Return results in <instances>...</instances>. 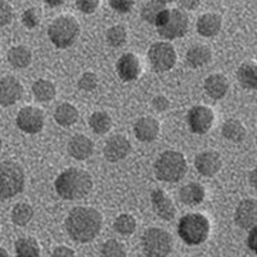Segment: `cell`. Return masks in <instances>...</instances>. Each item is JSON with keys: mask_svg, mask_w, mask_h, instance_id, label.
I'll return each instance as SVG.
<instances>
[{"mask_svg": "<svg viewBox=\"0 0 257 257\" xmlns=\"http://www.w3.org/2000/svg\"><path fill=\"white\" fill-rule=\"evenodd\" d=\"M113 228L121 235H132L137 229V220L130 213H121L114 220Z\"/></svg>", "mask_w": 257, "mask_h": 257, "instance_id": "1f68e13d", "label": "cell"}, {"mask_svg": "<svg viewBox=\"0 0 257 257\" xmlns=\"http://www.w3.org/2000/svg\"><path fill=\"white\" fill-rule=\"evenodd\" d=\"M211 225L207 217L199 212H190L179 220L178 233L188 245H199L210 235Z\"/></svg>", "mask_w": 257, "mask_h": 257, "instance_id": "3957f363", "label": "cell"}, {"mask_svg": "<svg viewBox=\"0 0 257 257\" xmlns=\"http://www.w3.org/2000/svg\"><path fill=\"white\" fill-rule=\"evenodd\" d=\"M16 257H40L41 249L35 238L25 237L17 239L15 244Z\"/></svg>", "mask_w": 257, "mask_h": 257, "instance_id": "f1b7e54d", "label": "cell"}, {"mask_svg": "<svg viewBox=\"0 0 257 257\" xmlns=\"http://www.w3.org/2000/svg\"><path fill=\"white\" fill-rule=\"evenodd\" d=\"M194 166L197 171L202 176L206 178H212L216 175L222 167L221 156L215 151H205L196 156L194 158Z\"/></svg>", "mask_w": 257, "mask_h": 257, "instance_id": "2e32d148", "label": "cell"}, {"mask_svg": "<svg viewBox=\"0 0 257 257\" xmlns=\"http://www.w3.org/2000/svg\"><path fill=\"white\" fill-rule=\"evenodd\" d=\"M135 4V0H109V6L117 13L125 15L133 9Z\"/></svg>", "mask_w": 257, "mask_h": 257, "instance_id": "f35d334b", "label": "cell"}, {"mask_svg": "<svg viewBox=\"0 0 257 257\" xmlns=\"http://www.w3.org/2000/svg\"><path fill=\"white\" fill-rule=\"evenodd\" d=\"M132 152V143L128 141L125 135H113L105 142L103 153L107 161L109 162H118L122 161Z\"/></svg>", "mask_w": 257, "mask_h": 257, "instance_id": "7c38bea8", "label": "cell"}, {"mask_svg": "<svg viewBox=\"0 0 257 257\" xmlns=\"http://www.w3.org/2000/svg\"><path fill=\"white\" fill-rule=\"evenodd\" d=\"M44 2H45V3H47L49 7H53V8H56V7L63 6L64 2H66V0H44Z\"/></svg>", "mask_w": 257, "mask_h": 257, "instance_id": "f6af8a7d", "label": "cell"}, {"mask_svg": "<svg viewBox=\"0 0 257 257\" xmlns=\"http://www.w3.org/2000/svg\"><path fill=\"white\" fill-rule=\"evenodd\" d=\"M64 225L71 239L79 243H88L95 239L100 233L103 216L96 208L79 206L70 211Z\"/></svg>", "mask_w": 257, "mask_h": 257, "instance_id": "6da1fadb", "label": "cell"}, {"mask_svg": "<svg viewBox=\"0 0 257 257\" xmlns=\"http://www.w3.org/2000/svg\"><path fill=\"white\" fill-rule=\"evenodd\" d=\"M228 90L229 81L222 73H212L205 80V91L212 99H222Z\"/></svg>", "mask_w": 257, "mask_h": 257, "instance_id": "44dd1931", "label": "cell"}, {"mask_svg": "<svg viewBox=\"0 0 257 257\" xmlns=\"http://www.w3.org/2000/svg\"><path fill=\"white\" fill-rule=\"evenodd\" d=\"M67 151L72 158L77 161L88 160L94 151V143L86 135L77 134L70 139L67 144Z\"/></svg>", "mask_w": 257, "mask_h": 257, "instance_id": "d6986e66", "label": "cell"}, {"mask_svg": "<svg viewBox=\"0 0 257 257\" xmlns=\"http://www.w3.org/2000/svg\"><path fill=\"white\" fill-rule=\"evenodd\" d=\"M116 71L123 82L135 81L142 73L141 61L134 53H125L117 61Z\"/></svg>", "mask_w": 257, "mask_h": 257, "instance_id": "4fadbf2b", "label": "cell"}, {"mask_svg": "<svg viewBox=\"0 0 257 257\" xmlns=\"http://www.w3.org/2000/svg\"><path fill=\"white\" fill-rule=\"evenodd\" d=\"M13 9L6 0H0V27H4L12 22Z\"/></svg>", "mask_w": 257, "mask_h": 257, "instance_id": "74e56055", "label": "cell"}, {"mask_svg": "<svg viewBox=\"0 0 257 257\" xmlns=\"http://www.w3.org/2000/svg\"><path fill=\"white\" fill-rule=\"evenodd\" d=\"M157 2H160V3H162L166 6V4H169V3H174L175 0H157Z\"/></svg>", "mask_w": 257, "mask_h": 257, "instance_id": "c3c4849f", "label": "cell"}, {"mask_svg": "<svg viewBox=\"0 0 257 257\" xmlns=\"http://www.w3.org/2000/svg\"><path fill=\"white\" fill-rule=\"evenodd\" d=\"M100 257H126L125 245L116 239H109L102 245Z\"/></svg>", "mask_w": 257, "mask_h": 257, "instance_id": "e575fe53", "label": "cell"}, {"mask_svg": "<svg viewBox=\"0 0 257 257\" xmlns=\"http://www.w3.org/2000/svg\"><path fill=\"white\" fill-rule=\"evenodd\" d=\"M221 134L226 141H230L233 143H240V142L244 141L247 130L239 120L230 118V120L225 121L224 125H222Z\"/></svg>", "mask_w": 257, "mask_h": 257, "instance_id": "4316f807", "label": "cell"}, {"mask_svg": "<svg viewBox=\"0 0 257 257\" xmlns=\"http://www.w3.org/2000/svg\"><path fill=\"white\" fill-rule=\"evenodd\" d=\"M169 99L167 98H165L164 95H157L155 98V99L152 100V108L156 109V111L158 112H164L166 111L167 108H169Z\"/></svg>", "mask_w": 257, "mask_h": 257, "instance_id": "60d3db41", "label": "cell"}, {"mask_svg": "<svg viewBox=\"0 0 257 257\" xmlns=\"http://www.w3.org/2000/svg\"><path fill=\"white\" fill-rule=\"evenodd\" d=\"M189 18L180 9H170L167 21L161 27H157L158 35L166 40L180 39L188 32Z\"/></svg>", "mask_w": 257, "mask_h": 257, "instance_id": "9c48e42d", "label": "cell"}, {"mask_svg": "<svg viewBox=\"0 0 257 257\" xmlns=\"http://www.w3.org/2000/svg\"><path fill=\"white\" fill-rule=\"evenodd\" d=\"M165 8H166L165 4L160 3L157 0H149L148 3H146L142 7L141 16L142 18L146 21L147 24L155 25L157 17L161 15V12H162Z\"/></svg>", "mask_w": 257, "mask_h": 257, "instance_id": "d6a6232c", "label": "cell"}, {"mask_svg": "<svg viewBox=\"0 0 257 257\" xmlns=\"http://www.w3.org/2000/svg\"><path fill=\"white\" fill-rule=\"evenodd\" d=\"M188 126L194 134L203 135L211 130L215 121V113L207 105H194L188 112Z\"/></svg>", "mask_w": 257, "mask_h": 257, "instance_id": "8fae6325", "label": "cell"}, {"mask_svg": "<svg viewBox=\"0 0 257 257\" xmlns=\"http://www.w3.org/2000/svg\"><path fill=\"white\" fill-rule=\"evenodd\" d=\"M134 135L139 142L143 143H152L160 135V122L155 117L146 116L142 117L134 123Z\"/></svg>", "mask_w": 257, "mask_h": 257, "instance_id": "ac0fdd59", "label": "cell"}, {"mask_svg": "<svg viewBox=\"0 0 257 257\" xmlns=\"http://www.w3.org/2000/svg\"><path fill=\"white\" fill-rule=\"evenodd\" d=\"M142 248L147 257H169L173 249V237L161 228H149L142 237Z\"/></svg>", "mask_w": 257, "mask_h": 257, "instance_id": "52a82bcc", "label": "cell"}, {"mask_svg": "<svg viewBox=\"0 0 257 257\" xmlns=\"http://www.w3.org/2000/svg\"><path fill=\"white\" fill-rule=\"evenodd\" d=\"M181 8L187 9V11H193V9L198 8L199 0H178Z\"/></svg>", "mask_w": 257, "mask_h": 257, "instance_id": "ee69618b", "label": "cell"}, {"mask_svg": "<svg viewBox=\"0 0 257 257\" xmlns=\"http://www.w3.org/2000/svg\"><path fill=\"white\" fill-rule=\"evenodd\" d=\"M105 38H107V41H108V44L111 47L120 48L127 40V32H126V29L123 26L116 25V26H112L111 29H108Z\"/></svg>", "mask_w": 257, "mask_h": 257, "instance_id": "836d02e7", "label": "cell"}, {"mask_svg": "<svg viewBox=\"0 0 257 257\" xmlns=\"http://www.w3.org/2000/svg\"><path fill=\"white\" fill-rule=\"evenodd\" d=\"M234 221L239 228L249 230L257 222V203L253 198L243 199L234 212Z\"/></svg>", "mask_w": 257, "mask_h": 257, "instance_id": "e0dca14e", "label": "cell"}, {"mask_svg": "<svg viewBox=\"0 0 257 257\" xmlns=\"http://www.w3.org/2000/svg\"><path fill=\"white\" fill-rule=\"evenodd\" d=\"M2 146H3V141H2V137H0V151H2Z\"/></svg>", "mask_w": 257, "mask_h": 257, "instance_id": "681fc988", "label": "cell"}, {"mask_svg": "<svg viewBox=\"0 0 257 257\" xmlns=\"http://www.w3.org/2000/svg\"><path fill=\"white\" fill-rule=\"evenodd\" d=\"M206 190L199 183H189L179 192V198L187 206H198L205 201Z\"/></svg>", "mask_w": 257, "mask_h": 257, "instance_id": "7402d4cb", "label": "cell"}, {"mask_svg": "<svg viewBox=\"0 0 257 257\" xmlns=\"http://www.w3.org/2000/svg\"><path fill=\"white\" fill-rule=\"evenodd\" d=\"M8 62L15 68H26L29 67L32 61V53L25 45H17L9 49L7 54Z\"/></svg>", "mask_w": 257, "mask_h": 257, "instance_id": "484cf974", "label": "cell"}, {"mask_svg": "<svg viewBox=\"0 0 257 257\" xmlns=\"http://www.w3.org/2000/svg\"><path fill=\"white\" fill-rule=\"evenodd\" d=\"M148 59L151 67L156 72H167L176 64L175 48L167 41H157L151 45L148 50Z\"/></svg>", "mask_w": 257, "mask_h": 257, "instance_id": "ba28073f", "label": "cell"}, {"mask_svg": "<svg viewBox=\"0 0 257 257\" xmlns=\"http://www.w3.org/2000/svg\"><path fill=\"white\" fill-rule=\"evenodd\" d=\"M89 126L95 134L104 135L112 128V118L107 112H94L89 117Z\"/></svg>", "mask_w": 257, "mask_h": 257, "instance_id": "f546056e", "label": "cell"}, {"mask_svg": "<svg viewBox=\"0 0 257 257\" xmlns=\"http://www.w3.org/2000/svg\"><path fill=\"white\" fill-rule=\"evenodd\" d=\"M98 76L94 72H85L79 80V89L84 91H93L98 86Z\"/></svg>", "mask_w": 257, "mask_h": 257, "instance_id": "d590c367", "label": "cell"}, {"mask_svg": "<svg viewBox=\"0 0 257 257\" xmlns=\"http://www.w3.org/2000/svg\"><path fill=\"white\" fill-rule=\"evenodd\" d=\"M0 257H9L8 252H7L3 247H0Z\"/></svg>", "mask_w": 257, "mask_h": 257, "instance_id": "7dc6e473", "label": "cell"}, {"mask_svg": "<svg viewBox=\"0 0 257 257\" xmlns=\"http://www.w3.org/2000/svg\"><path fill=\"white\" fill-rule=\"evenodd\" d=\"M54 120L62 127H70L79 120V111L71 103H61L54 111Z\"/></svg>", "mask_w": 257, "mask_h": 257, "instance_id": "d4e9b609", "label": "cell"}, {"mask_svg": "<svg viewBox=\"0 0 257 257\" xmlns=\"http://www.w3.org/2000/svg\"><path fill=\"white\" fill-rule=\"evenodd\" d=\"M25 188L24 169L13 161L0 162V199L18 196Z\"/></svg>", "mask_w": 257, "mask_h": 257, "instance_id": "8992f818", "label": "cell"}, {"mask_svg": "<svg viewBox=\"0 0 257 257\" xmlns=\"http://www.w3.org/2000/svg\"><path fill=\"white\" fill-rule=\"evenodd\" d=\"M222 27V20L216 13H205L197 21V32L203 38L216 36Z\"/></svg>", "mask_w": 257, "mask_h": 257, "instance_id": "ffe728a7", "label": "cell"}, {"mask_svg": "<svg viewBox=\"0 0 257 257\" xmlns=\"http://www.w3.org/2000/svg\"><path fill=\"white\" fill-rule=\"evenodd\" d=\"M44 113L38 107L27 105L18 111L17 117H16V123L21 132L26 134L34 135L44 128Z\"/></svg>", "mask_w": 257, "mask_h": 257, "instance_id": "30bf717a", "label": "cell"}, {"mask_svg": "<svg viewBox=\"0 0 257 257\" xmlns=\"http://www.w3.org/2000/svg\"><path fill=\"white\" fill-rule=\"evenodd\" d=\"M188 164L184 155L178 151H165L158 156L155 164V174L158 180L176 183L184 178Z\"/></svg>", "mask_w": 257, "mask_h": 257, "instance_id": "277c9868", "label": "cell"}, {"mask_svg": "<svg viewBox=\"0 0 257 257\" xmlns=\"http://www.w3.org/2000/svg\"><path fill=\"white\" fill-rule=\"evenodd\" d=\"M39 21H40V15L35 8L26 9L22 15V24L27 29H35L39 25Z\"/></svg>", "mask_w": 257, "mask_h": 257, "instance_id": "8d00e7d4", "label": "cell"}, {"mask_svg": "<svg viewBox=\"0 0 257 257\" xmlns=\"http://www.w3.org/2000/svg\"><path fill=\"white\" fill-rule=\"evenodd\" d=\"M11 217L17 226H26L34 217V208L26 202H20L13 207Z\"/></svg>", "mask_w": 257, "mask_h": 257, "instance_id": "4dcf8cb0", "label": "cell"}, {"mask_svg": "<svg viewBox=\"0 0 257 257\" xmlns=\"http://www.w3.org/2000/svg\"><path fill=\"white\" fill-rule=\"evenodd\" d=\"M80 34V25L72 16H59L48 27V36L58 49H66L75 44Z\"/></svg>", "mask_w": 257, "mask_h": 257, "instance_id": "5b68a950", "label": "cell"}, {"mask_svg": "<svg viewBox=\"0 0 257 257\" xmlns=\"http://www.w3.org/2000/svg\"><path fill=\"white\" fill-rule=\"evenodd\" d=\"M52 257H75V252L67 245H58L53 251Z\"/></svg>", "mask_w": 257, "mask_h": 257, "instance_id": "b9f144b4", "label": "cell"}, {"mask_svg": "<svg viewBox=\"0 0 257 257\" xmlns=\"http://www.w3.org/2000/svg\"><path fill=\"white\" fill-rule=\"evenodd\" d=\"M151 203L153 212L165 221H171L176 215V208L171 197L162 189H156L151 193Z\"/></svg>", "mask_w": 257, "mask_h": 257, "instance_id": "9a60e30c", "label": "cell"}, {"mask_svg": "<svg viewBox=\"0 0 257 257\" xmlns=\"http://www.w3.org/2000/svg\"><path fill=\"white\" fill-rule=\"evenodd\" d=\"M32 94L38 102H50L54 99L57 94V89L52 81L45 79L36 80L32 85Z\"/></svg>", "mask_w": 257, "mask_h": 257, "instance_id": "83f0119b", "label": "cell"}, {"mask_svg": "<svg viewBox=\"0 0 257 257\" xmlns=\"http://www.w3.org/2000/svg\"><path fill=\"white\" fill-rule=\"evenodd\" d=\"M211 59H212V52L206 45H193L187 52V62L192 68L203 67V66L210 63Z\"/></svg>", "mask_w": 257, "mask_h": 257, "instance_id": "603a6c76", "label": "cell"}, {"mask_svg": "<svg viewBox=\"0 0 257 257\" xmlns=\"http://www.w3.org/2000/svg\"><path fill=\"white\" fill-rule=\"evenodd\" d=\"M76 7L84 15H91L99 7V0H76Z\"/></svg>", "mask_w": 257, "mask_h": 257, "instance_id": "ab89813d", "label": "cell"}, {"mask_svg": "<svg viewBox=\"0 0 257 257\" xmlns=\"http://www.w3.org/2000/svg\"><path fill=\"white\" fill-rule=\"evenodd\" d=\"M247 245H248V248L251 249L252 252H256L257 249V228L249 229L248 237H247Z\"/></svg>", "mask_w": 257, "mask_h": 257, "instance_id": "7bdbcfd3", "label": "cell"}, {"mask_svg": "<svg viewBox=\"0 0 257 257\" xmlns=\"http://www.w3.org/2000/svg\"><path fill=\"white\" fill-rule=\"evenodd\" d=\"M24 86L15 76H4L0 79V105L11 107L22 98Z\"/></svg>", "mask_w": 257, "mask_h": 257, "instance_id": "5bb4252c", "label": "cell"}, {"mask_svg": "<svg viewBox=\"0 0 257 257\" xmlns=\"http://www.w3.org/2000/svg\"><path fill=\"white\" fill-rule=\"evenodd\" d=\"M54 188L62 199L76 201L84 198L90 193L93 189V179L88 171L70 167L57 176Z\"/></svg>", "mask_w": 257, "mask_h": 257, "instance_id": "7a4b0ae2", "label": "cell"}, {"mask_svg": "<svg viewBox=\"0 0 257 257\" xmlns=\"http://www.w3.org/2000/svg\"><path fill=\"white\" fill-rule=\"evenodd\" d=\"M0 64H2V59H0Z\"/></svg>", "mask_w": 257, "mask_h": 257, "instance_id": "f907efd6", "label": "cell"}, {"mask_svg": "<svg viewBox=\"0 0 257 257\" xmlns=\"http://www.w3.org/2000/svg\"><path fill=\"white\" fill-rule=\"evenodd\" d=\"M248 179H249V183H251L252 188L256 187V170H251L248 174Z\"/></svg>", "mask_w": 257, "mask_h": 257, "instance_id": "bcb514c9", "label": "cell"}, {"mask_svg": "<svg viewBox=\"0 0 257 257\" xmlns=\"http://www.w3.org/2000/svg\"><path fill=\"white\" fill-rule=\"evenodd\" d=\"M237 79L244 89L254 90L257 88V66L253 61L243 62L237 70Z\"/></svg>", "mask_w": 257, "mask_h": 257, "instance_id": "cb8c5ba5", "label": "cell"}]
</instances>
